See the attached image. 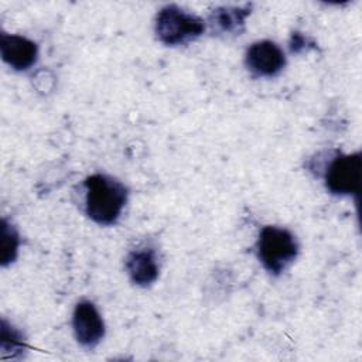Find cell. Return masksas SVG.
<instances>
[{"label":"cell","mask_w":362,"mask_h":362,"mask_svg":"<svg viewBox=\"0 0 362 362\" xmlns=\"http://www.w3.org/2000/svg\"><path fill=\"white\" fill-rule=\"evenodd\" d=\"M83 211L98 225H113L120 218L126 202L127 188L107 174H92L83 184Z\"/></svg>","instance_id":"obj_1"},{"label":"cell","mask_w":362,"mask_h":362,"mask_svg":"<svg viewBox=\"0 0 362 362\" xmlns=\"http://www.w3.org/2000/svg\"><path fill=\"white\" fill-rule=\"evenodd\" d=\"M206 28V21L188 13L177 4L161 7L156 16L154 33L160 42L168 47L184 45L201 37Z\"/></svg>","instance_id":"obj_2"},{"label":"cell","mask_w":362,"mask_h":362,"mask_svg":"<svg viewBox=\"0 0 362 362\" xmlns=\"http://www.w3.org/2000/svg\"><path fill=\"white\" fill-rule=\"evenodd\" d=\"M262 266L273 276L286 272L298 255L297 238L286 228L263 226L256 243Z\"/></svg>","instance_id":"obj_3"},{"label":"cell","mask_w":362,"mask_h":362,"mask_svg":"<svg viewBox=\"0 0 362 362\" xmlns=\"http://www.w3.org/2000/svg\"><path fill=\"white\" fill-rule=\"evenodd\" d=\"M362 156L337 153L324 170V182L334 195H358L361 191Z\"/></svg>","instance_id":"obj_4"},{"label":"cell","mask_w":362,"mask_h":362,"mask_svg":"<svg viewBox=\"0 0 362 362\" xmlns=\"http://www.w3.org/2000/svg\"><path fill=\"white\" fill-rule=\"evenodd\" d=\"M286 54L272 40H260L253 42L245 54L246 68L262 78H272L279 75L286 66Z\"/></svg>","instance_id":"obj_5"},{"label":"cell","mask_w":362,"mask_h":362,"mask_svg":"<svg viewBox=\"0 0 362 362\" xmlns=\"http://www.w3.org/2000/svg\"><path fill=\"white\" fill-rule=\"evenodd\" d=\"M72 329L79 345L96 346L105 337V322L96 305L89 300L76 303L72 313Z\"/></svg>","instance_id":"obj_6"},{"label":"cell","mask_w":362,"mask_h":362,"mask_svg":"<svg viewBox=\"0 0 362 362\" xmlns=\"http://www.w3.org/2000/svg\"><path fill=\"white\" fill-rule=\"evenodd\" d=\"M124 267L132 283L140 287L151 286L158 279L160 273V262L156 249L151 246L132 249L124 259Z\"/></svg>","instance_id":"obj_7"},{"label":"cell","mask_w":362,"mask_h":362,"mask_svg":"<svg viewBox=\"0 0 362 362\" xmlns=\"http://www.w3.org/2000/svg\"><path fill=\"white\" fill-rule=\"evenodd\" d=\"M0 52L3 61L16 71L30 69L38 58L37 44L18 34L3 33L0 37Z\"/></svg>","instance_id":"obj_8"},{"label":"cell","mask_w":362,"mask_h":362,"mask_svg":"<svg viewBox=\"0 0 362 362\" xmlns=\"http://www.w3.org/2000/svg\"><path fill=\"white\" fill-rule=\"evenodd\" d=\"M252 13V4L221 6L211 11L208 24L218 34H238L243 31L245 21Z\"/></svg>","instance_id":"obj_9"},{"label":"cell","mask_w":362,"mask_h":362,"mask_svg":"<svg viewBox=\"0 0 362 362\" xmlns=\"http://www.w3.org/2000/svg\"><path fill=\"white\" fill-rule=\"evenodd\" d=\"M20 236L14 226L4 218L1 221V266L13 263L18 255Z\"/></svg>","instance_id":"obj_10"},{"label":"cell","mask_w":362,"mask_h":362,"mask_svg":"<svg viewBox=\"0 0 362 362\" xmlns=\"http://www.w3.org/2000/svg\"><path fill=\"white\" fill-rule=\"evenodd\" d=\"M25 342L21 332L10 325L4 318L1 320V351L3 354L11 352V358L23 354Z\"/></svg>","instance_id":"obj_11"},{"label":"cell","mask_w":362,"mask_h":362,"mask_svg":"<svg viewBox=\"0 0 362 362\" xmlns=\"http://www.w3.org/2000/svg\"><path fill=\"white\" fill-rule=\"evenodd\" d=\"M308 45V38L301 33H293L290 38V49L293 52H300Z\"/></svg>","instance_id":"obj_12"}]
</instances>
